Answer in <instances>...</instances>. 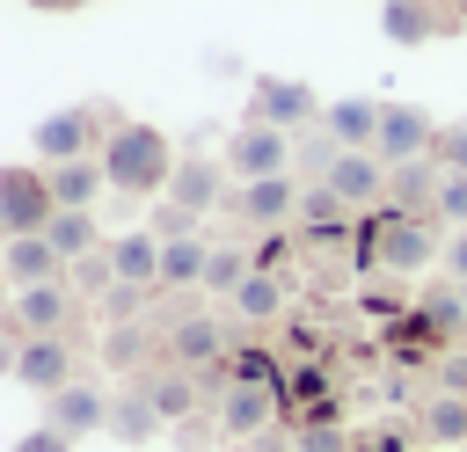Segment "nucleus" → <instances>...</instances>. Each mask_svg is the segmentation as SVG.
Instances as JSON below:
<instances>
[{
  "label": "nucleus",
  "instance_id": "nucleus-28",
  "mask_svg": "<svg viewBox=\"0 0 467 452\" xmlns=\"http://www.w3.org/2000/svg\"><path fill=\"white\" fill-rule=\"evenodd\" d=\"M248 270H255V262H248L241 248H212V255H204V292H226V299H234Z\"/></svg>",
  "mask_w": 467,
  "mask_h": 452
},
{
  "label": "nucleus",
  "instance_id": "nucleus-25",
  "mask_svg": "<svg viewBox=\"0 0 467 452\" xmlns=\"http://www.w3.org/2000/svg\"><path fill=\"white\" fill-rule=\"evenodd\" d=\"M204 241L182 233V241H161V284H204Z\"/></svg>",
  "mask_w": 467,
  "mask_h": 452
},
{
  "label": "nucleus",
  "instance_id": "nucleus-34",
  "mask_svg": "<svg viewBox=\"0 0 467 452\" xmlns=\"http://www.w3.org/2000/svg\"><path fill=\"white\" fill-rule=\"evenodd\" d=\"M139 350H146V335H139L131 321H124V328H109V343H102V357H109V365H139Z\"/></svg>",
  "mask_w": 467,
  "mask_h": 452
},
{
  "label": "nucleus",
  "instance_id": "nucleus-4",
  "mask_svg": "<svg viewBox=\"0 0 467 452\" xmlns=\"http://www.w3.org/2000/svg\"><path fill=\"white\" fill-rule=\"evenodd\" d=\"M226 175H234V182L292 175V131H277V124H241V131L226 139Z\"/></svg>",
  "mask_w": 467,
  "mask_h": 452
},
{
  "label": "nucleus",
  "instance_id": "nucleus-37",
  "mask_svg": "<svg viewBox=\"0 0 467 452\" xmlns=\"http://www.w3.org/2000/svg\"><path fill=\"white\" fill-rule=\"evenodd\" d=\"M190 226H197V219H190L182 204H161V211H153V233H161V241H182Z\"/></svg>",
  "mask_w": 467,
  "mask_h": 452
},
{
  "label": "nucleus",
  "instance_id": "nucleus-11",
  "mask_svg": "<svg viewBox=\"0 0 467 452\" xmlns=\"http://www.w3.org/2000/svg\"><path fill=\"white\" fill-rule=\"evenodd\" d=\"M51 401V416L44 423H58L66 437H95V430H109V394L102 386H88V379H66L58 394H44Z\"/></svg>",
  "mask_w": 467,
  "mask_h": 452
},
{
  "label": "nucleus",
  "instance_id": "nucleus-8",
  "mask_svg": "<svg viewBox=\"0 0 467 452\" xmlns=\"http://www.w3.org/2000/svg\"><path fill=\"white\" fill-rule=\"evenodd\" d=\"M321 117V95L306 80H255V102H248V124H277V131H299Z\"/></svg>",
  "mask_w": 467,
  "mask_h": 452
},
{
  "label": "nucleus",
  "instance_id": "nucleus-40",
  "mask_svg": "<svg viewBox=\"0 0 467 452\" xmlns=\"http://www.w3.org/2000/svg\"><path fill=\"white\" fill-rule=\"evenodd\" d=\"M15 357H22V343H7V335H0V372H7V379H15Z\"/></svg>",
  "mask_w": 467,
  "mask_h": 452
},
{
  "label": "nucleus",
  "instance_id": "nucleus-12",
  "mask_svg": "<svg viewBox=\"0 0 467 452\" xmlns=\"http://www.w3.org/2000/svg\"><path fill=\"white\" fill-rule=\"evenodd\" d=\"M219 197H226V160H204V153L175 160V175H168V204H182L190 219H204Z\"/></svg>",
  "mask_w": 467,
  "mask_h": 452
},
{
  "label": "nucleus",
  "instance_id": "nucleus-29",
  "mask_svg": "<svg viewBox=\"0 0 467 452\" xmlns=\"http://www.w3.org/2000/svg\"><path fill=\"white\" fill-rule=\"evenodd\" d=\"M423 430H431L438 445H460V437H467V401H460V394L431 401V408H423Z\"/></svg>",
  "mask_w": 467,
  "mask_h": 452
},
{
  "label": "nucleus",
  "instance_id": "nucleus-20",
  "mask_svg": "<svg viewBox=\"0 0 467 452\" xmlns=\"http://www.w3.org/2000/svg\"><path fill=\"white\" fill-rule=\"evenodd\" d=\"M109 437L117 445H153L161 437V408L146 401V386H131V394L109 401Z\"/></svg>",
  "mask_w": 467,
  "mask_h": 452
},
{
  "label": "nucleus",
  "instance_id": "nucleus-13",
  "mask_svg": "<svg viewBox=\"0 0 467 452\" xmlns=\"http://www.w3.org/2000/svg\"><path fill=\"white\" fill-rule=\"evenodd\" d=\"M15 379H22L29 394H58V386L73 379V350H66V335H22Z\"/></svg>",
  "mask_w": 467,
  "mask_h": 452
},
{
  "label": "nucleus",
  "instance_id": "nucleus-16",
  "mask_svg": "<svg viewBox=\"0 0 467 452\" xmlns=\"http://www.w3.org/2000/svg\"><path fill=\"white\" fill-rule=\"evenodd\" d=\"M270 416H277V401H270L263 379H234L226 401H219V430H226V437H263Z\"/></svg>",
  "mask_w": 467,
  "mask_h": 452
},
{
  "label": "nucleus",
  "instance_id": "nucleus-15",
  "mask_svg": "<svg viewBox=\"0 0 467 452\" xmlns=\"http://www.w3.org/2000/svg\"><path fill=\"white\" fill-rule=\"evenodd\" d=\"M44 175H51V197H58V211H95V197L109 190V175H102V153L58 160V168H44Z\"/></svg>",
  "mask_w": 467,
  "mask_h": 452
},
{
  "label": "nucleus",
  "instance_id": "nucleus-42",
  "mask_svg": "<svg viewBox=\"0 0 467 452\" xmlns=\"http://www.w3.org/2000/svg\"><path fill=\"white\" fill-rule=\"evenodd\" d=\"M7 292H15V284H7V277H0V321H7V306H15V299H7Z\"/></svg>",
  "mask_w": 467,
  "mask_h": 452
},
{
  "label": "nucleus",
  "instance_id": "nucleus-31",
  "mask_svg": "<svg viewBox=\"0 0 467 452\" xmlns=\"http://www.w3.org/2000/svg\"><path fill=\"white\" fill-rule=\"evenodd\" d=\"M431 160H438L445 175H467V117L438 124V139H431Z\"/></svg>",
  "mask_w": 467,
  "mask_h": 452
},
{
  "label": "nucleus",
  "instance_id": "nucleus-1",
  "mask_svg": "<svg viewBox=\"0 0 467 452\" xmlns=\"http://www.w3.org/2000/svg\"><path fill=\"white\" fill-rule=\"evenodd\" d=\"M102 175L117 197H168V175H175V146L161 124H109L102 139Z\"/></svg>",
  "mask_w": 467,
  "mask_h": 452
},
{
  "label": "nucleus",
  "instance_id": "nucleus-30",
  "mask_svg": "<svg viewBox=\"0 0 467 452\" xmlns=\"http://www.w3.org/2000/svg\"><path fill=\"white\" fill-rule=\"evenodd\" d=\"M416 321H423V328H431V335H438V343H445V335H452V328H460V321H467V299H460V292H431V299H423V313H416Z\"/></svg>",
  "mask_w": 467,
  "mask_h": 452
},
{
  "label": "nucleus",
  "instance_id": "nucleus-39",
  "mask_svg": "<svg viewBox=\"0 0 467 452\" xmlns=\"http://www.w3.org/2000/svg\"><path fill=\"white\" fill-rule=\"evenodd\" d=\"M445 270H452V277H460V284H467V226H460V233H452V241H445Z\"/></svg>",
  "mask_w": 467,
  "mask_h": 452
},
{
  "label": "nucleus",
  "instance_id": "nucleus-26",
  "mask_svg": "<svg viewBox=\"0 0 467 452\" xmlns=\"http://www.w3.org/2000/svg\"><path fill=\"white\" fill-rule=\"evenodd\" d=\"M277 306H285L277 277H270V270H248V277H241V292H234V313H241V321H270Z\"/></svg>",
  "mask_w": 467,
  "mask_h": 452
},
{
  "label": "nucleus",
  "instance_id": "nucleus-22",
  "mask_svg": "<svg viewBox=\"0 0 467 452\" xmlns=\"http://www.w3.org/2000/svg\"><path fill=\"white\" fill-rule=\"evenodd\" d=\"M44 241H51L66 262H80V255H95V248H102V226H95V211H51Z\"/></svg>",
  "mask_w": 467,
  "mask_h": 452
},
{
  "label": "nucleus",
  "instance_id": "nucleus-14",
  "mask_svg": "<svg viewBox=\"0 0 467 452\" xmlns=\"http://www.w3.org/2000/svg\"><path fill=\"white\" fill-rule=\"evenodd\" d=\"M234 211H241L248 226H277V219L299 211V182H292V175H255V182L234 190Z\"/></svg>",
  "mask_w": 467,
  "mask_h": 452
},
{
  "label": "nucleus",
  "instance_id": "nucleus-19",
  "mask_svg": "<svg viewBox=\"0 0 467 452\" xmlns=\"http://www.w3.org/2000/svg\"><path fill=\"white\" fill-rule=\"evenodd\" d=\"M321 131H328L336 146H372V139H379V102H372V95H343V102L321 109Z\"/></svg>",
  "mask_w": 467,
  "mask_h": 452
},
{
  "label": "nucleus",
  "instance_id": "nucleus-21",
  "mask_svg": "<svg viewBox=\"0 0 467 452\" xmlns=\"http://www.w3.org/2000/svg\"><path fill=\"white\" fill-rule=\"evenodd\" d=\"M379 29H387L394 44H431L445 22H438L431 0H387V7H379Z\"/></svg>",
  "mask_w": 467,
  "mask_h": 452
},
{
  "label": "nucleus",
  "instance_id": "nucleus-18",
  "mask_svg": "<svg viewBox=\"0 0 467 452\" xmlns=\"http://www.w3.org/2000/svg\"><path fill=\"white\" fill-rule=\"evenodd\" d=\"M109 270H117V284H161V233L153 226L117 233L109 241Z\"/></svg>",
  "mask_w": 467,
  "mask_h": 452
},
{
  "label": "nucleus",
  "instance_id": "nucleus-17",
  "mask_svg": "<svg viewBox=\"0 0 467 452\" xmlns=\"http://www.w3.org/2000/svg\"><path fill=\"white\" fill-rule=\"evenodd\" d=\"M219 350H226V328H219L212 313H182V321L168 328V357H175L182 372H204Z\"/></svg>",
  "mask_w": 467,
  "mask_h": 452
},
{
  "label": "nucleus",
  "instance_id": "nucleus-7",
  "mask_svg": "<svg viewBox=\"0 0 467 452\" xmlns=\"http://www.w3.org/2000/svg\"><path fill=\"white\" fill-rule=\"evenodd\" d=\"M350 211H365V204H379L387 197V160L372 153V146H343L336 160H328V175H321Z\"/></svg>",
  "mask_w": 467,
  "mask_h": 452
},
{
  "label": "nucleus",
  "instance_id": "nucleus-5",
  "mask_svg": "<svg viewBox=\"0 0 467 452\" xmlns=\"http://www.w3.org/2000/svg\"><path fill=\"white\" fill-rule=\"evenodd\" d=\"M431 139H438V124H431L416 102H379V139H372V153H379L387 168L423 160V153H431Z\"/></svg>",
  "mask_w": 467,
  "mask_h": 452
},
{
  "label": "nucleus",
  "instance_id": "nucleus-38",
  "mask_svg": "<svg viewBox=\"0 0 467 452\" xmlns=\"http://www.w3.org/2000/svg\"><path fill=\"white\" fill-rule=\"evenodd\" d=\"M299 452H343V430H321V423H314V430L299 437Z\"/></svg>",
  "mask_w": 467,
  "mask_h": 452
},
{
  "label": "nucleus",
  "instance_id": "nucleus-32",
  "mask_svg": "<svg viewBox=\"0 0 467 452\" xmlns=\"http://www.w3.org/2000/svg\"><path fill=\"white\" fill-rule=\"evenodd\" d=\"M66 270H73V284H80V292H109V284H117L109 248H95V255H80V262H66Z\"/></svg>",
  "mask_w": 467,
  "mask_h": 452
},
{
  "label": "nucleus",
  "instance_id": "nucleus-41",
  "mask_svg": "<svg viewBox=\"0 0 467 452\" xmlns=\"http://www.w3.org/2000/svg\"><path fill=\"white\" fill-rule=\"evenodd\" d=\"M29 7H44V15H66V7H88V0H29Z\"/></svg>",
  "mask_w": 467,
  "mask_h": 452
},
{
  "label": "nucleus",
  "instance_id": "nucleus-43",
  "mask_svg": "<svg viewBox=\"0 0 467 452\" xmlns=\"http://www.w3.org/2000/svg\"><path fill=\"white\" fill-rule=\"evenodd\" d=\"M460 299H467V284H460Z\"/></svg>",
  "mask_w": 467,
  "mask_h": 452
},
{
  "label": "nucleus",
  "instance_id": "nucleus-3",
  "mask_svg": "<svg viewBox=\"0 0 467 452\" xmlns=\"http://www.w3.org/2000/svg\"><path fill=\"white\" fill-rule=\"evenodd\" d=\"M29 146H36V160H44V168H58V160H80V153H95V146H102V109H88V102H73V109H51V117L29 131Z\"/></svg>",
  "mask_w": 467,
  "mask_h": 452
},
{
  "label": "nucleus",
  "instance_id": "nucleus-35",
  "mask_svg": "<svg viewBox=\"0 0 467 452\" xmlns=\"http://www.w3.org/2000/svg\"><path fill=\"white\" fill-rule=\"evenodd\" d=\"M15 452H73V437H66L58 423H36V430H22V437H15Z\"/></svg>",
  "mask_w": 467,
  "mask_h": 452
},
{
  "label": "nucleus",
  "instance_id": "nucleus-24",
  "mask_svg": "<svg viewBox=\"0 0 467 452\" xmlns=\"http://www.w3.org/2000/svg\"><path fill=\"white\" fill-rule=\"evenodd\" d=\"M139 386H146V401L161 408V423L197 416V379H190V372H153V379H139Z\"/></svg>",
  "mask_w": 467,
  "mask_h": 452
},
{
  "label": "nucleus",
  "instance_id": "nucleus-23",
  "mask_svg": "<svg viewBox=\"0 0 467 452\" xmlns=\"http://www.w3.org/2000/svg\"><path fill=\"white\" fill-rule=\"evenodd\" d=\"M438 160L423 153V160H401V168H387V197L394 204H438Z\"/></svg>",
  "mask_w": 467,
  "mask_h": 452
},
{
  "label": "nucleus",
  "instance_id": "nucleus-9",
  "mask_svg": "<svg viewBox=\"0 0 467 452\" xmlns=\"http://www.w3.org/2000/svg\"><path fill=\"white\" fill-rule=\"evenodd\" d=\"M7 321H15L22 335H66V321H73V284H66V277H51V284H22L15 306H7Z\"/></svg>",
  "mask_w": 467,
  "mask_h": 452
},
{
  "label": "nucleus",
  "instance_id": "nucleus-33",
  "mask_svg": "<svg viewBox=\"0 0 467 452\" xmlns=\"http://www.w3.org/2000/svg\"><path fill=\"white\" fill-rule=\"evenodd\" d=\"M438 219L467 226V175H438Z\"/></svg>",
  "mask_w": 467,
  "mask_h": 452
},
{
  "label": "nucleus",
  "instance_id": "nucleus-10",
  "mask_svg": "<svg viewBox=\"0 0 467 452\" xmlns=\"http://www.w3.org/2000/svg\"><path fill=\"white\" fill-rule=\"evenodd\" d=\"M0 277L22 292V284H51V277H66V255L44 241V233H7L0 241Z\"/></svg>",
  "mask_w": 467,
  "mask_h": 452
},
{
  "label": "nucleus",
  "instance_id": "nucleus-6",
  "mask_svg": "<svg viewBox=\"0 0 467 452\" xmlns=\"http://www.w3.org/2000/svg\"><path fill=\"white\" fill-rule=\"evenodd\" d=\"M372 255H379V270H431L438 262V233L423 219H409V211H387L379 233H372Z\"/></svg>",
  "mask_w": 467,
  "mask_h": 452
},
{
  "label": "nucleus",
  "instance_id": "nucleus-36",
  "mask_svg": "<svg viewBox=\"0 0 467 452\" xmlns=\"http://www.w3.org/2000/svg\"><path fill=\"white\" fill-rule=\"evenodd\" d=\"M139 299H146V284H109V292H102V313H109V321H131Z\"/></svg>",
  "mask_w": 467,
  "mask_h": 452
},
{
  "label": "nucleus",
  "instance_id": "nucleus-2",
  "mask_svg": "<svg viewBox=\"0 0 467 452\" xmlns=\"http://www.w3.org/2000/svg\"><path fill=\"white\" fill-rule=\"evenodd\" d=\"M51 211H58L51 175L29 168V160H7V168H0V241H7V233H44Z\"/></svg>",
  "mask_w": 467,
  "mask_h": 452
},
{
  "label": "nucleus",
  "instance_id": "nucleus-27",
  "mask_svg": "<svg viewBox=\"0 0 467 452\" xmlns=\"http://www.w3.org/2000/svg\"><path fill=\"white\" fill-rule=\"evenodd\" d=\"M343 211H350V204H343L328 182H306V190H299V219H306L314 233H336V226H343Z\"/></svg>",
  "mask_w": 467,
  "mask_h": 452
}]
</instances>
